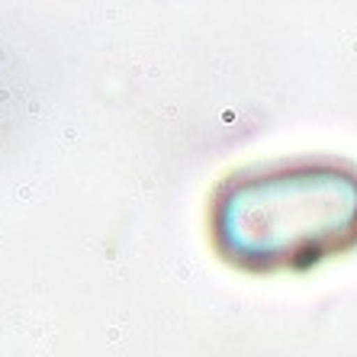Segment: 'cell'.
<instances>
[{
	"mask_svg": "<svg viewBox=\"0 0 357 357\" xmlns=\"http://www.w3.org/2000/svg\"><path fill=\"white\" fill-rule=\"evenodd\" d=\"M209 235L238 271H306L357 245V167L303 158L235 171L216 187Z\"/></svg>",
	"mask_w": 357,
	"mask_h": 357,
	"instance_id": "cell-1",
	"label": "cell"
}]
</instances>
